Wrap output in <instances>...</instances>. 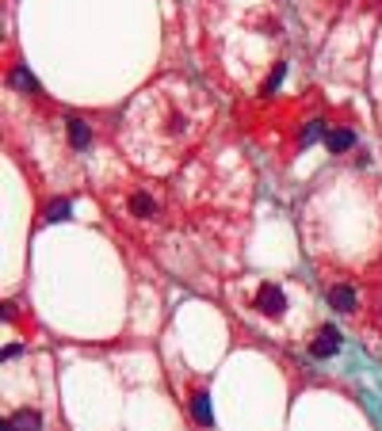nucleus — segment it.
Returning a JSON list of instances; mask_svg holds the SVG:
<instances>
[{"mask_svg":"<svg viewBox=\"0 0 382 431\" xmlns=\"http://www.w3.org/2000/svg\"><path fill=\"white\" fill-rule=\"evenodd\" d=\"M253 305H256V313L268 317V321H283V317H286V290L275 286V283H264L256 290Z\"/></svg>","mask_w":382,"mask_h":431,"instance_id":"f257e3e1","label":"nucleus"},{"mask_svg":"<svg viewBox=\"0 0 382 431\" xmlns=\"http://www.w3.org/2000/svg\"><path fill=\"white\" fill-rule=\"evenodd\" d=\"M329 305H333L336 313H355L360 310V298H355V290L348 283H333L329 286Z\"/></svg>","mask_w":382,"mask_h":431,"instance_id":"f03ea898","label":"nucleus"},{"mask_svg":"<svg viewBox=\"0 0 382 431\" xmlns=\"http://www.w3.org/2000/svg\"><path fill=\"white\" fill-rule=\"evenodd\" d=\"M310 351H314V359H333L336 351H341V332H336L333 324H325V329L317 332V340L310 344Z\"/></svg>","mask_w":382,"mask_h":431,"instance_id":"7ed1b4c3","label":"nucleus"},{"mask_svg":"<svg viewBox=\"0 0 382 431\" xmlns=\"http://www.w3.org/2000/svg\"><path fill=\"white\" fill-rule=\"evenodd\" d=\"M65 134H69V142H73V149H88L92 145V126L81 122V119H69Z\"/></svg>","mask_w":382,"mask_h":431,"instance_id":"20e7f679","label":"nucleus"},{"mask_svg":"<svg viewBox=\"0 0 382 431\" xmlns=\"http://www.w3.org/2000/svg\"><path fill=\"white\" fill-rule=\"evenodd\" d=\"M12 431H42V412L20 409V412L12 416Z\"/></svg>","mask_w":382,"mask_h":431,"instance_id":"39448f33","label":"nucleus"},{"mask_svg":"<svg viewBox=\"0 0 382 431\" xmlns=\"http://www.w3.org/2000/svg\"><path fill=\"white\" fill-rule=\"evenodd\" d=\"M191 416H195V424H203V427H211V424H214L211 397H206V393H195V397H191Z\"/></svg>","mask_w":382,"mask_h":431,"instance_id":"423d86ee","label":"nucleus"},{"mask_svg":"<svg viewBox=\"0 0 382 431\" xmlns=\"http://www.w3.org/2000/svg\"><path fill=\"white\" fill-rule=\"evenodd\" d=\"M325 145L333 149V153H344V149L355 145V134L348 126H336V130H329V134H325Z\"/></svg>","mask_w":382,"mask_h":431,"instance_id":"0eeeda50","label":"nucleus"},{"mask_svg":"<svg viewBox=\"0 0 382 431\" xmlns=\"http://www.w3.org/2000/svg\"><path fill=\"white\" fill-rule=\"evenodd\" d=\"M130 214H134V218H153V214H157V202H153V195L134 191V195H130Z\"/></svg>","mask_w":382,"mask_h":431,"instance_id":"6e6552de","label":"nucleus"},{"mask_svg":"<svg viewBox=\"0 0 382 431\" xmlns=\"http://www.w3.org/2000/svg\"><path fill=\"white\" fill-rule=\"evenodd\" d=\"M69 210H73V206H69L65 199H58L54 206L46 210V222H65V218H69Z\"/></svg>","mask_w":382,"mask_h":431,"instance_id":"1a4fd4ad","label":"nucleus"},{"mask_svg":"<svg viewBox=\"0 0 382 431\" xmlns=\"http://www.w3.org/2000/svg\"><path fill=\"white\" fill-rule=\"evenodd\" d=\"M12 84L27 88V92H39V84H34V77L27 73V69H12Z\"/></svg>","mask_w":382,"mask_h":431,"instance_id":"9d476101","label":"nucleus"},{"mask_svg":"<svg viewBox=\"0 0 382 431\" xmlns=\"http://www.w3.org/2000/svg\"><path fill=\"white\" fill-rule=\"evenodd\" d=\"M317 138H321V122H310V126L298 134V142H302V145H310V142H317Z\"/></svg>","mask_w":382,"mask_h":431,"instance_id":"9b49d317","label":"nucleus"}]
</instances>
